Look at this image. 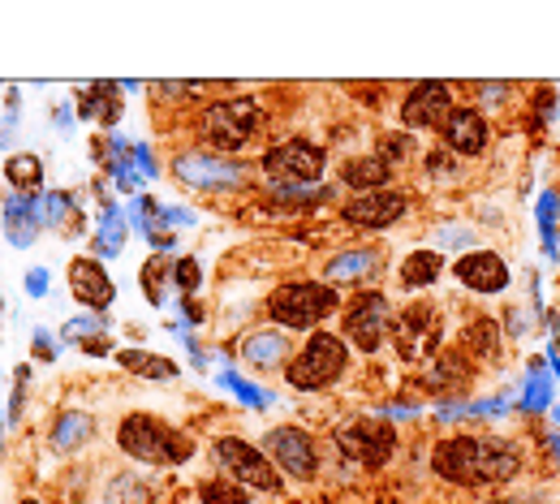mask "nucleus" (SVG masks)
Instances as JSON below:
<instances>
[{
	"mask_svg": "<svg viewBox=\"0 0 560 504\" xmlns=\"http://www.w3.org/2000/svg\"><path fill=\"white\" fill-rule=\"evenodd\" d=\"M432 470L445 483H505L522 470V457L509 440H474V436H448L432 453Z\"/></svg>",
	"mask_w": 560,
	"mask_h": 504,
	"instance_id": "1",
	"label": "nucleus"
},
{
	"mask_svg": "<svg viewBox=\"0 0 560 504\" xmlns=\"http://www.w3.org/2000/svg\"><path fill=\"white\" fill-rule=\"evenodd\" d=\"M116 444L125 457L134 462H147V466H177V462H190L195 457V440L164 427L160 418H147V414H129L121 418L116 427Z\"/></svg>",
	"mask_w": 560,
	"mask_h": 504,
	"instance_id": "2",
	"label": "nucleus"
},
{
	"mask_svg": "<svg viewBox=\"0 0 560 504\" xmlns=\"http://www.w3.org/2000/svg\"><path fill=\"white\" fill-rule=\"evenodd\" d=\"M336 306H340V293L333 285H320V280H294L285 289L272 293V319L289 332V328H315L320 319H328Z\"/></svg>",
	"mask_w": 560,
	"mask_h": 504,
	"instance_id": "3",
	"label": "nucleus"
},
{
	"mask_svg": "<svg viewBox=\"0 0 560 504\" xmlns=\"http://www.w3.org/2000/svg\"><path fill=\"white\" fill-rule=\"evenodd\" d=\"M345 367H349V345L333 337V332H315L311 341H307V350L289 363V383L294 388H302V392H315V388H328L333 379L345 376Z\"/></svg>",
	"mask_w": 560,
	"mask_h": 504,
	"instance_id": "4",
	"label": "nucleus"
},
{
	"mask_svg": "<svg viewBox=\"0 0 560 504\" xmlns=\"http://www.w3.org/2000/svg\"><path fill=\"white\" fill-rule=\"evenodd\" d=\"M259 126H263V113H259L254 100H221V104L203 109V117H199L203 142L216 147V151H237V147H246V142L259 134Z\"/></svg>",
	"mask_w": 560,
	"mask_h": 504,
	"instance_id": "5",
	"label": "nucleus"
},
{
	"mask_svg": "<svg viewBox=\"0 0 560 504\" xmlns=\"http://www.w3.org/2000/svg\"><path fill=\"white\" fill-rule=\"evenodd\" d=\"M324 147H315L311 138H289L281 147H272L263 155V173L276 181V190H298V186H315L324 177Z\"/></svg>",
	"mask_w": 560,
	"mask_h": 504,
	"instance_id": "6",
	"label": "nucleus"
},
{
	"mask_svg": "<svg viewBox=\"0 0 560 504\" xmlns=\"http://www.w3.org/2000/svg\"><path fill=\"white\" fill-rule=\"evenodd\" d=\"M216 462L241 488H254V492H267V496L285 488L281 483V470L267 462V453L254 449V444H246V440H237V436H221L216 440Z\"/></svg>",
	"mask_w": 560,
	"mask_h": 504,
	"instance_id": "7",
	"label": "nucleus"
},
{
	"mask_svg": "<svg viewBox=\"0 0 560 504\" xmlns=\"http://www.w3.org/2000/svg\"><path fill=\"white\" fill-rule=\"evenodd\" d=\"M263 444H267V453H272V462H276L281 475H289V479H315L320 449H315V440L302 427H272Z\"/></svg>",
	"mask_w": 560,
	"mask_h": 504,
	"instance_id": "8",
	"label": "nucleus"
},
{
	"mask_svg": "<svg viewBox=\"0 0 560 504\" xmlns=\"http://www.w3.org/2000/svg\"><path fill=\"white\" fill-rule=\"evenodd\" d=\"M336 444L345 457H358L362 466L379 470L393 457V427L388 423H371V418H353L336 431Z\"/></svg>",
	"mask_w": 560,
	"mask_h": 504,
	"instance_id": "9",
	"label": "nucleus"
},
{
	"mask_svg": "<svg viewBox=\"0 0 560 504\" xmlns=\"http://www.w3.org/2000/svg\"><path fill=\"white\" fill-rule=\"evenodd\" d=\"M384 332H388V298L384 293H362L353 298V306L345 311V337L362 350V354H375L384 345Z\"/></svg>",
	"mask_w": 560,
	"mask_h": 504,
	"instance_id": "10",
	"label": "nucleus"
},
{
	"mask_svg": "<svg viewBox=\"0 0 560 504\" xmlns=\"http://www.w3.org/2000/svg\"><path fill=\"white\" fill-rule=\"evenodd\" d=\"M452 91L445 83H419L406 100H401V122L410 129H445L452 117Z\"/></svg>",
	"mask_w": 560,
	"mask_h": 504,
	"instance_id": "11",
	"label": "nucleus"
},
{
	"mask_svg": "<svg viewBox=\"0 0 560 504\" xmlns=\"http://www.w3.org/2000/svg\"><path fill=\"white\" fill-rule=\"evenodd\" d=\"M177 181L195 186V190H233L246 181L241 164H228L221 155H203V151H190V155H177Z\"/></svg>",
	"mask_w": 560,
	"mask_h": 504,
	"instance_id": "12",
	"label": "nucleus"
},
{
	"mask_svg": "<svg viewBox=\"0 0 560 504\" xmlns=\"http://www.w3.org/2000/svg\"><path fill=\"white\" fill-rule=\"evenodd\" d=\"M70 293L87 311H96V315H104L112 302H116V285H112V276L104 272L100 259H74L70 263Z\"/></svg>",
	"mask_w": 560,
	"mask_h": 504,
	"instance_id": "13",
	"label": "nucleus"
},
{
	"mask_svg": "<svg viewBox=\"0 0 560 504\" xmlns=\"http://www.w3.org/2000/svg\"><path fill=\"white\" fill-rule=\"evenodd\" d=\"M401 212H406L401 190H371V194H358L345 207V220L358 225V229H388L393 220H401Z\"/></svg>",
	"mask_w": 560,
	"mask_h": 504,
	"instance_id": "14",
	"label": "nucleus"
},
{
	"mask_svg": "<svg viewBox=\"0 0 560 504\" xmlns=\"http://www.w3.org/2000/svg\"><path fill=\"white\" fill-rule=\"evenodd\" d=\"M457 280L465 289H474V293H500L509 285V267H505L500 254L474 251L465 254V259H457Z\"/></svg>",
	"mask_w": 560,
	"mask_h": 504,
	"instance_id": "15",
	"label": "nucleus"
},
{
	"mask_svg": "<svg viewBox=\"0 0 560 504\" xmlns=\"http://www.w3.org/2000/svg\"><path fill=\"white\" fill-rule=\"evenodd\" d=\"M440 134H445L448 151H457V155H478L487 147V122L474 109H457Z\"/></svg>",
	"mask_w": 560,
	"mask_h": 504,
	"instance_id": "16",
	"label": "nucleus"
},
{
	"mask_svg": "<svg viewBox=\"0 0 560 504\" xmlns=\"http://www.w3.org/2000/svg\"><path fill=\"white\" fill-rule=\"evenodd\" d=\"M241 358L250 367H285L289 363V337L285 332H250L241 341Z\"/></svg>",
	"mask_w": 560,
	"mask_h": 504,
	"instance_id": "17",
	"label": "nucleus"
},
{
	"mask_svg": "<svg viewBox=\"0 0 560 504\" xmlns=\"http://www.w3.org/2000/svg\"><path fill=\"white\" fill-rule=\"evenodd\" d=\"M340 177H345V186H353V190H384L388 186V177H393V164L384 160V155H362V160H349L345 168H340Z\"/></svg>",
	"mask_w": 560,
	"mask_h": 504,
	"instance_id": "18",
	"label": "nucleus"
},
{
	"mask_svg": "<svg viewBox=\"0 0 560 504\" xmlns=\"http://www.w3.org/2000/svg\"><path fill=\"white\" fill-rule=\"evenodd\" d=\"M39 225H43V212H39L30 199H13V203L4 207V234H9L13 247H30L35 234H39Z\"/></svg>",
	"mask_w": 560,
	"mask_h": 504,
	"instance_id": "19",
	"label": "nucleus"
},
{
	"mask_svg": "<svg viewBox=\"0 0 560 504\" xmlns=\"http://www.w3.org/2000/svg\"><path fill=\"white\" fill-rule=\"evenodd\" d=\"M4 181L13 186V190H22V194H35L39 186H43V160L39 155H9L4 160Z\"/></svg>",
	"mask_w": 560,
	"mask_h": 504,
	"instance_id": "20",
	"label": "nucleus"
},
{
	"mask_svg": "<svg viewBox=\"0 0 560 504\" xmlns=\"http://www.w3.org/2000/svg\"><path fill=\"white\" fill-rule=\"evenodd\" d=\"M375 267H379V254L375 251H345L324 267V276H328V285H336V280H362Z\"/></svg>",
	"mask_w": 560,
	"mask_h": 504,
	"instance_id": "21",
	"label": "nucleus"
},
{
	"mask_svg": "<svg viewBox=\"0 0 560 504\" xmlns=\"http://www.w3.org/2000/svg\"><path fill=\"white\" fill-rule=\"evenodd\" d=\"M116 363H121L125 371L142 376V379H173L177 376V363H169V358H160V354H142V350H121V354H116Z\"/></svg>",
	"mask_w": 560,
	"mask_h": 504,
	"instance_id": "22",
	"label": "nucleus"
},
{
	"mask_svg": "<svg viewBox=\"0 0 560 504\" xmlns=\"http://www.w3.org/2000/svg\"><path fill=\"white\" fill-rule=\"evenodd\" d=\"M87 436H91V418H87V414H78V410H70V414L57 423L52 444H57V453H74V449H83V444H87Z\"/></svg>",
	"mask_w": 560,
	"mask_h": 504,
	"instance_id": "23",
	"label": "nucleus"
},
{
	"mask_svg": "<svg viewBox=\"0 0 560 504\" xmlns=\"http://www.w3.org/2000/svg\"><path fill=\"white\" fill-rule=\"evenodd\" d=\"M440 254L436 251H414L406 263H401V280L410 285V289H423V285H432L436 276H440Z\"/></svg>",
	"mask_w": 560,
	"mask_h": 504,
	"instance_id": "24",
	"label": "nucleus"
},
{
	"mask_svg": "<svg viewBox=\"0 0 560 504\" xmlns=\"http://www.w3.org/2000/svg\"><path fill=\"white\" fill-rule=\"evenodd\" d=\"M199 496H203V504H250V492L241 483H224V479H208L199 488Z\"/></svg>",
	"mask_w": 560,
	"mask_h": 504,
	"instance_id": "25",
	"label": "nucleus"
},
{
	"mask_svg": "<svg viewBox=\"0 0 560 504\" xmlns=\"http://www.w3.org/2000/svg\"><path fill=\"white\" fill-rule=\"evenodd\" d=\"M121 242H125V225H121V216L112 212L109 220H104V229H100V242H96V251H100V254H116V251H121Z\"/></svg>",
	"mask_w": 560,
	"mask_h": 504,
	"instance_id": "26",
	"label": "nucleus"
},
{
	"mask_svg": "<svg viewBox=\"0 0 560 504\" xmlns=\"http://www.w3.org/2000/svg\"><path fill=\"white\" fill-rule=\"evenodd\" d=\"M552 216H557V199L544 194V203H539V225H544V247H548V254H557V225H552Z\"/></svg>",
	"mask_w": 560,
	"mask_h": 504,
	"instance_id": "27",
	"label": "nucleus"
},
{
	"mask_svg": "<svg viewBox=\"0 0 560 504\" xmlns=\"http://www.w3.org/2000/svg\"><path fill=\"white\" fill-rule=\"evenodd\" d=\"M96 96H100L96 87H91V91H83V100H78V113H83V117H96V104H100ZM116 117H121V104H109V109H104V126H112Z\"/></svg>",
	"mask_w": 560,
	"mask_h": 504,
	"instance_id": "28",
	"label": "nucleus"
},
{
	"mask_svg": "<svg viewBox=\"0 0 560 504\" xmlns=\"http://www.w3.org/2000/svg\"><path fill=\"white\" fill-rule=\"evenodd\" d=\"M173 280H177L182 289H195V285H199V263H195V259H182V263L173 267Z\"/></svg>",
	"mask_w": 560,
	"mask_h": 504,
	"instance_id": "29",
	"label": "nucleus"
},
{
	"mask_svg": "<svg viewBox=\"0 0 560 504\" xmlns=\"http://www.w3.org/2000/svg\"><path fill=\"white\" fill-rule=\"evenodd\" d=\"M160 280H164V263H142V289H151V298L160 302Z\"/></svg>",
	"mask_w": 560,
	"mask_h": 504,
	"instance_id": "30",
	"label": "nucleus"
},
{
	"mask_svg": "<svg viewBox=\"0 0 560 504\" xmlns=\"http://www.w3.org/2000/svg\"><path fill=\"white\" fill-rule=\"evenodd\" d=\"M522 405H526V410H544V405H548V383H544V379H539V376H535V383L526 388V396H522Z\"/></svg>",
	"mask_w": 560,
	"mask_h": 504,
	"instance_id": "31",
	"label": "nucleus"
},
{
	"mask_svg": "<svg viewBox=\"0 0 560 504\" xmlns=\"http://www.w3.org/2000/svg\"><path fill=\"white\" fill-rule=\"evenodd\" d=\"M228 379V388L237 392V396H246V401H254V405H263V392L259 388H250V383H241V379H233V376H224Z\"/></svg>",
	"mask_w": 560,
	"mask_h": 504,
	"instance_id": "32",
	"label": "nucleus"
},
{
	"mask_svg": "<svg viewBox=\"0 0 560 504\" xmlns=\"http://www.w3.org/2000/svg\"><path fill=\"white\" fill-rule=\"evenodd\" d=\"M35 354H39V358H52V354H57V350H52V337H48L43 328L35 332Z\"/></svg>",
	"mask_w": 560,
	"mask_h": 504,
	"instance_id": "33",
	"label": "nucleus"
},
{
	"mask_svg": "<svg viewBox=\"0 0 560 504\" xmlns=\"http://www.w3.org/2000/svg\"><path fill=\"white\" fill-rule=\"evenodd\" d=\"M26 289H30V293H43V289H48V276H43V267H35V272H30Z\"/></svg>",
	"mask_w": 560,
	"mask_h": 504,
	"instance_id": "34",
	"label": "nucleus"
},
{
	"mask_svg": "<svg viewBox=\"0 0 560 504\" xmlns=\"http://www.w3.org/2000/svg\"><path fill=\"white\" fill-rule=\"evenodd\" d=\"M87 332H96V324H91V319H74V324L65 328V337H87Z\"/></svg>",
	"mask_w": 560,
	"mask_h": 504,
	"instance_id": "35",
	"label": "nucleus"
},
{
	"mask_svg": "<svg viewBox=\"0 0 560 504\" xmlns=\"http://www.w3.org/2000/svg\"><path fill=\"white\" fill-rule=\"evenodd\" d=\"M22 504H39V501H22Z\"/></svg>",
	"mask_w": 560,
	"mask_h": 504,
	"instance_id": "36",
	"label": "nucleus"
}]
</instances>
